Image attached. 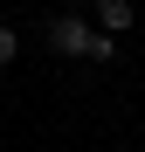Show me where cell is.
Here are the masks:
<instances>
[{
	"label": "cell",
	"mask_w": 145,
	"mask_h": 152,
	"mask_svg": "<svg viewBox=\"0 0 145 152\" xmlns=\"http://www.w3.org/2000/svg\"><path fill=\"white\" fill-rule=\"evenodd\" d=\"M42 35H48L55 56H69V62H97V69H111V62H117V42H125V35H104L90 14H48Z\"/></svg>",
	"instance_id": "obj_1"
},
{
	"label": "cell",
	"mask_w": 145,
	"mask_h": 152,
	"mask_svg": "<svg viewBox=\"0 0 145 152\" xmlns=\"http://www.w3.org/2000/svg\"><path fill=\"white\" fill-rule=\"evenodd\" d=\"M90 21H97V28H104V35H131V0H90Z\"/></svg>",
	"instance_id": "obj_2"
},
{
	"label": "cell",
	"mask_w": 145,
	"mask_h": 152,
	"mask_svg": "<svg viewBox=\"0 0 145 152\" xmlns=\"http://www.w3.org/2000/svg\"><path fill=\"white\" fill-rule=\"evenodd\" d=\"M14 62H21V28L0 21V69H14Z\"/></svg>",
	"instance_id": "obj_3"
}]
</instances>
